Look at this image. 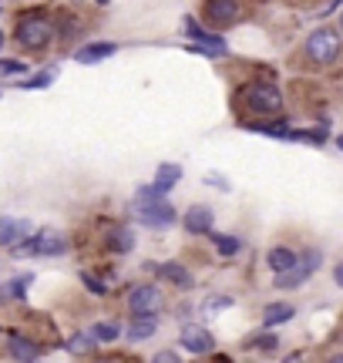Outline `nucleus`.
I'll use <instances>...</instances> for the list:
<instances>
[{
	"instance_id": "1a4fd4ad",
	"label": "nucleus",
	"mask_w": 343,
	"mask_h": 363,
	"mask_svg": "<svg viewBox=\"0 0 343 363\" xmlns=\"http://www.w3.org/2000/svg\"><path fill=\"white\" fill-rule=\"evenodd\" d=\"M148 269L155 272L162 283H172L179 289H192V272L185 266H179V262H148Z\"/></svg>"
},
{
	"instance_id": "7c9ffc66",
	"label": "nucleus",
	"mask_w": 343,
	"mask_h": 363,
	"mask_svg": "<svg viewBox=\"0 0 343 363\" xmlns=\"http://www.w3.org/2000/svg\"><path fill=\"white\" fill-rule=\"evenodd\" d=\"M333 279H337V286H340V289H343V262H340V266H337V269H333Z\"/></svg>"
},
{
	"instance_id": "9b49d317",
	"label": "nucleus",
	"mask_w": 343,
	"mask_h": 363,
	"mask_svg": "<svg viewBox=\"0 0 343 363\" xmlns=\"http://www.w3.org/2000/svg\"><path fill=\"white\" fill-rule=\"evenodd\" d=\"M24 235H30V222H27V219H11V216H0V246H17Z\"/></svg>"
},
{
	"instance_id": "b1692460",
	"label": "nucleus",
	"mask_w": 343,
	"mask_h": 363,
	"mask_svg": "<svg viewBox=\"0 0 343 363\" xmlns=\"http://www.w3.org/2000/svg\"><path fill=\"white\" fill-rule=\"evenodd\" d=\"M67 350L71 353H91L94 350V333H78V337H71Z\"/></svg>"
},
{
	"instance_id": "0eeeda50",
	"label": "nucleus",
	"mask_w": 343,
	"mask_h": 363,
	"mask_svg": "<svg viewBox=\"0 0 343 363\" xmlns=\"http://www.w3.org/2000/svg\"><path fill=\"white\" fill-rule=\"evenodd\" d=\"M162 306V289L152 283H142L135 286L132 293H128V310L135 313V316H152V313Z\"/></svg>"
},
{
	"instance_id": "ddd939ff",
	"label": "nucleus",
	"mask_w": 343,
	"mask_h": 363,
	"mask_svg": "<svg viewBox=\"0 0 343 363\" xmlns=\"http://www.w3.org/2000/svg\"><path fill=\"white\" fill-rule=\"evenodd\" d=\"M182 347L189 353H212V333L202 326H185L182 330Z\"/></svg>"
},
{
	"instance_id": "6e6552de",
	"label": "nucleus",
	"mask_w": 343,
	"mask_h": 363,
	"mask_svg": "<svg viewBox=\"0 0 343 363\" xmlns=\"http://www.w3.org/2000/svg\"><path fill=\"white\" fill-rule=\"evenodd\" d=\"M206 21L215 30H225L239 21V4L236 0H206Z\"/></svg>"
},
{
	"instance_id": "f257e3e1",
	"label": "nucleus",
	"mask_w": 343,
	"mask_h": 363,
	"mask_svg": "<svg viewBox=\"0 0 343 363\" xmlns=\"http://www.w3.org/2000/svg\"><path fill=\"white\" fill-rule=\"evenodd\" d=\"M242 108L252 111V115H263V118H273L283 111V94H279L273 84H246V88L236 94Z\"/></svg>"
},
{
	"instance_id": "7ed1b4c3",
	"label": "nucleus",
	"mask_w": 343,
	"mask_h": 363,
	"mask_svg": "<svg viewBox=\"0 0 343 363\" xmlns=\"http://www.w3.org/2000/svg\"><path fill=\"white\" fill-rule=\"evenodd\" d=\"M340 34L333 30V27H320V30H313L310 38H306V57L313 61V65H330V61H337L340 57Z\"/></svg>"
},
{
	"instance_id": "f8f14e48",
	"label": "nucleus",
	"mask_w": 343,
	"mask_h": 363,
	"mask_svg": "<svg viewBox=\"0 0 343 363\" xmlns=\"http://www.w3.org/2000/svg\"><path fill=\"white\" fill-rule=\"evenodd\" d=\"M182 225H185V233H189V235L212 233V208H206V206L189 208V212H185V219H182Z\"/></svg>"
},
{
	"instance_id": "f03ea898",
	"label": "nucleus",
	"mask_w": 343,
	"mask_h": 363,
	"mask_svg": "<svg viewBox=\"0 0 343 363\" xmlns=\"http://www.w3.org/2000/svg\"><path fill=\"white\" fill-rule=\"evenodd\" d=\"M13 38H17V44L27 48V51H44V48L54 40V24L47 21V17L27 13V17H21V24H17V30H13Z\"/></svg>"
},
{
	"instance_id": "c85d7f7f",
	"label": "nucleus",
	"mask_w": 343,
	"mask_h": 363,
	"mask_svg": "<svg viewBox=\"0 0 343 363\" xmlns=\"http://www.w3.org/2000/svg\"><path fill=\"white\" fill-rule=\"evenodd\" d=\"M229 303H232L229 296H215V299H206V306H202V310L212 313V310H223V306H229Z\"/></svg>"
},
{
	"instance_id": "cd10ccee",
	"label": "nucleus",
	"mask_w": 343,
	"mask_h": 363,
	"mask_svg": "<svg viewBox=\"0 0 343 363\" xmlns=\"http://www.w3.org/2000/svg\"><path fill=\"white\" fill-rule=\"evenodd\" d=\"M256 347H259V350H266V353H273L279 347V340L273 337V333H266V337H259L256 340Z\"/></svg>"
},
{
	"instance_id": "e433bc0d",
	"label": "nucleus",
	"mask_w": 343,
	"mask_h": 363,
	"mask_svg": "<svg viewBox=\"0 0 343 363\" xmlns=\"http://www.w3.org/2000/svg\"><path fill=\"white\" fill-rule=\"evenodd\" d=\"M0 48H4V34H0Z\"/></svg>"
},
{
	"instance_id": "6ab92c4d",
	"label": "nucleus",
	"mask_w": 343,
	"mask_h": 363,
	"mask_svg": "<svg viewBox=\"0 0 343 363\" xmlns=\"http://www.w3.org/2000/svg\"><path fill=\"white\" fill-rule=\"evenodd\" d=\"M310 266H306L303 259H300V266L296 269H290V272H279L276 276V289H293V286H300V283H306L310 279Z\"/></svg>"
},
{
	"instance_id": "4468645a",
	"label": "nucleus",
	"mask_w": 343,
	"mask_h": 363,
	"mask_svg": "<svg viewBox=\"0 0 343 363\" xmlns=\"http://www.w3.org/2000/svg\"><path fill=\"white\" fill-rule=\"evenodd\" d=\"M7 350H11V357L17 363H34V360H38V353H40V347L34 343V340L21 337V333H11V340H7Z\"/></svg>"
},
{
	"instance_id": "2f4dec72",
	"label": "nucleus",
	"mask_w": 343,
	"mask_h": 363,
	"mask_svg": "<svg viewBox=\"0 0 343 363\" xmlns=\"http://www.w3.org/2000/svg\"><path fill=\"white\" fill-rule=\"evenodd\" d=\"M337 148H340V152H343V135H340V138H337Z\"/></svg>"
},
{
	"instance_id": "dca6fc26",
	"label": "nucleus",
	"mask_w": 343,
	"mask_h": 363,
	"mask_svg": "<svg viewBox=\"0 0 343 363\" xmlns=\"http://www.w3.org/2000/svg\"><path fill=\"white\" fill-rule=\"evenodd\" d=\"M296 316V310H293L290 303H269L263 310V326H279L286 323V320H293Z\"/></svg>"
},
{
	"instance_id": "4be33fe9",
	"label": "nucleus",
	"mask_w": 343,
	"mask_h": 363,
	"mask_svg": "<svg viewBox=\"0 0 343 363\" xmlns=\"http://www.w3.org/2000/svg\"><path fill=\"white\" fill-rule=\"evenodd\" d=\"M212 242H215V249H219L223 256H236L239 249H242V239H239V235H212Z\"/></svg>"
},
{
	"instance_id": "a211bd4d",
	"label": "nucleus",
	"mask_w": 343,
	"mask_h": 363,
	"mask_svg": "<svg viewBox=\"0 0 343 363\" xmlns=\"http://www.w3.org/2000/svg\"><path fill=\"white\" fill-rule=\"evenodd\" d=\"M155 330H159V320H155V316H135L132 326H128V340H132V343L148 340Z\"/></svg>"
},
{
	"instance_id": "39448f33",
	"label": "nucleus",
	"mask_w": 343,
	"mask_h": 363,
	"mask_svg": "<svg viewBox=\"0 0 343 363\" xmlns=\"http://www.w3.org/2000/svg\"><path fill=\"white\" fill-rule=\"evenodd\" d=\"M135 216L152 229H165V225L175 222V208L165 199H135Z\"/></svg>"
},
{
	"instance_id": "bb28decb",
	"label": "nucleus",
	"mask_w": 343,
	"mask_h": 363,
	"mask_svg": "<svg viewBox=\"0 0 343 363\" xmlns=\"http://www.w3.org/2000/svg\"><path fill=\"white\" fill-rule=\"evenodd\" d=\"M0 71H4V74H24L27 65L24 61H0Z\"/></svg>"
},
{
	"instance_id": "423d86ee",
	"label": "nucleus",
	"mask_w": 343,
	"mask_h": 363,
	"mask_svg": "<svg viewBox=\"0 0 343 363\" xmlns=\"http://www.w3.org/2000/svg\"><path fill=\"white\" fill-rule=\"evenodd\" d=\"M13 252L17 256H64L67 239L57 233H40V235H30L21 246H13Z\"/></svg>"
},
{
	"instance_id": "72a5a7b5",
	"label": "nucleus",
	"mask_w": 343,
	"mask_h": 363,
	"mask_svg": "<svg viewBox=\"0 0 343 363\" xmlns=\"http://www.w3.org/2000/svg\"><path fill=\"white\" fill-rule=\"evenodd\" d=\"M98 363H118V360H98Z\"/></svg>"
},
{
	"instance_id": "20e7f679",
	"label": "nucleus",
	"mask_w": 343,
	"mask_h": 363,
	"mask_svg": "<svg viewBox=\"0 0 343 363\" xmlns=\"http://www.w3.org/2000/svg\"><path fill=\"white\" fill-rule=\"evenodd\" d=\"M182 30H185V34H189L192 40H196V44H189V51L206 54V57H225V54H229V48H225V40L219 38V34H212V30H206V27L198 24L196 17H185Z\"/></svg>"
},
{
	"instance_id": "9d476101",
	"label": "nucleus",
	"mask_w": 343,
	"mask_h": 363,
	"mask_svg": "<svg viewBox=\"0 0 343 363\" xmlns=\"http://www.w3.org/2000/svg\"><path fill=\"white\" fill-rule=\"evenodd\" d=\"M118 51V44H111V40H94V44H84L74 51V61L78 65H98V61H105L111 54Z\"/></svg>"
},
{
	"instance_id": "5701e85b",
	"label": "nucleus",
	"mask_w": 343,
	"mask_h": 363,
	"mask_svg": "<svg viewBox=\"0 0 343 363\" xmlns=\"http://www.w3.org/2000/svg\"><path fill=\"white\" fill-rule=\"evenodd\" d=\"M57 78V67H44V71H40L38 78H30V81H21V88H47V84H51V81Z\"/></svg>"
},
{
	"instance_id": "393cba45",
	"label": "nucleus",
	"mask_w": 343,
	"mask_h": 363,
	"mask_svg": "<svg viewBox=\"0 0 343 363\" xmlns=\"http://www.w3.org/2000/svg\"><path fill=\"white\" fill-rule=\"evenodd\" d=\"M91 333H94V340H98V343H111V340H118L121 330H118V323H98Z\"/></svg>"
},
{
	"instance_id": "a878e982",
	"label": "nucleus",
	"mask_w": 343,
	"mask_h": 363,
	"mask_svg": "<svg viewBox=\"0 0 343 363\" xmlns=\"http://www.w3.org/2000/svg\"><path fill=\"white\" fill-rule=\"evenodd\" d=\"M81 283L88 286V289H91V293H94V296H105V293H108V286L101 283L98 276H91V272H81Z\"/></svg>"
},
{
	"instance_id": "412c9836",
	"label": "nucleus",
	"mask_w": 343,
	"mask_h": 363,
	"mask_svg": "<svg viewBox=\"0 0 343 363\" xmlns=\"http://www.w3.org/2000/svg\"><path fill=\"white\" fill-rule=\"evenodd\" d=\"M105 246L111 249V252H128V249L135 246V235L128 233V229H111V235L105 239Z\"/></svg>"
},
{
	"instance_id": "c756f323",
	"label": "nucleus",
	"mask_w": 343,
	"mask_h": 363,
	"mask_svg": "<svg viewBox=\"0 0 343 363\" xmlns=\"http://www.w3.org/2000/svg\"><path fill=\"white\" fill-rule=\"evenodd\" d=\"M152 363H179V353H172V350H159L155 357H152Z\"/></svg>"
},
{
	"instance_id": "c9c22d12",
	"label": "nucleus",
	"mask_w": 343,
	"mask_h": 363,
	"mask_svg": "<svg viewBox=\"0 0 343 363\" xmlns=\"http://www.w3.org/2000/svg\"><path fill=\"white\" fill-rule=\"evenodd\" d=\"M98 4H111V0H98Z\"/></svg>"
},
{
	"instance_id": "f3484780",
	"label": "nucleus",
	"mask_w": 343,
	"mask_h": 363,
	"mask_svg": "<svg viewBox=\"0 0 343 363\" xmlns=\"http://www.w3.org/2000/svg\"><path fill=\"white\" fill-rule=\"evenodd\" d=\"M179 179H182V169H179V165H172V162H165V165H159V172H155V189L165 195V192L175 189V182Z\"/></svg>"
},
{
	"instance_id": "2eb2a0df",
	"label": "nucleus",
	"mask_w": 343,
	"mask_h": 363,
	"mask_svg": "<svg viewBox=\"0 0 343 363\" xmlns=\"http://www.w3.org/2000/svg\"><path fill=\"white\" fill-rule=\"evenodd\" d=\"M266 262H269V269L276 272H290V269H296L300 266V256L293 252V249H286V246H276V249H269V256H266Z\"/></svg>"
},
{
	"instance_id": "f704fd0d",
	"label": "nucleus",
	"mask_w": 343,
	"mask_h": 363,
	"mask_svg": "<svg viewBox=\"0 0 343 363\" xmlns=\"http://www.w3.org/2000/svg\"><path fill=\"white\" fill-rule=\"evenodd\" d=\"M340 30H343V13H340Z\"/></svg>"
},
{
	"instance_id": "473e14b6",
	"label": "nucleus",
	"mask_w": 343,
	"mask_h": 363,
	"mask_svg": "<svg viewBox=\"0 0 343 363\" xmlns=\"http://www.w3.org/2000/svg\"><path fill=\"white\" fill-rule=\"evenodd\" d=\"M330 363H343V357H333V360Z\"/></svg>"
},
{
	"instance_id": "aec40b11",
	"label": "nucleus",
	"mask_w": 343,
	"mask_h": 363,
	"mask_svg": "<svg viewBox=\"0 0 343 363\" xmlns=\"http://www.w3.org/2000/svg\"><path fill=\"white\" fill-rule=\"evenodd\" d=\"M246 128L259 131V135H273V138H286L290 142V125H283V121H252V125H246Z\"/></svg>"
}]
</instances>
